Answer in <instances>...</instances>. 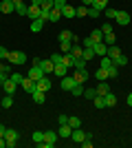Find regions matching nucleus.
<instances>
[{
    "label": "nucleus",
    "mask_w": 132,
    "mask_h": 148,
    "mask_svg": "<svg viewBox=\"0 0 132 148\" xmlns=\"http://www.w3.org/2000/svg\"><path fill=\"white\" fill-rule=\"evenodd\" d=\"M119 56H123L119 47H114V44H112V47H108V58H110V60H117Z\"/></svg>",
    "instance_id": "21"
},
{
    "label": "nucleus",
    "mask_w": 132,
    "mask_h": 148,
    "mask_svg": "<svg viewBox=\"0 0 132 148\" xmlns=\"http://www.w3.org/2000/svg\"><path fill=\"white\" fill-rule=\"evenodd\" d=\"M0 86H2V91H5V95H13V93H16V88H18L20 84H18V82H13L11 77H7V80L2 82Z\"/></svg>",
    "instance_id": "5"
},
{
    "label": "nucleus",
    "mask_w": 132,
    "mask_h": 148,
    "mask_svg": "<svg viewBox=\"0 0 132 148\" xmlns=\"http://www.w3.org/2000/svg\"><path fill=\"white\" fill-rule=\"evenodd\" d=\"M26 77H31V80H35V82H38V80H42V77H44V71L38 66V64H33V66H31V71L26 73Z\"/></svg>",
    "instance_id": "9"
},
{
    "label": "nucleus",
    "mask_w": 132,
    "mask_h": 148,
    "mask_svg": "<svg viewBox=\"0 0 132 148\" xmlns=\"http://www.w3.org/2000/svg\"><path fill=\"white\" fill-rule=\"evenodd\" d=\"M51 62H53V64H60V62H62V53H53V56H51Z\"/></svg>",
    "instance_id": "50"
},
{
    "label": "nucleus",
    "mask_w": 132,
    "mask_h": 148,
    "mask_svg": "<svg viewBox=\"0 0 132 148\" xmlns=\"http://www.w3.org/2000/svg\"><path fill=\"white\" fill-rule=\"evenodd\" d=\"M26 16L31 20H35V18H40V7H35V5H31V7H26Z\"/></svg>",
    "instance_id": "22"
},
{
    "label": "nucleus",
    "mask_w": 132,
    "mask_h": 148,
    "mask_svg": "<svg viewBox=\"0 0 132 148\" xmlns=\"http://www.w3.org/2000/svg\"><path fill=\"white\" fill-rule=\"evenodd\" d=\"M101 33H112V25H110V22H104V25H101Z\"/></svg>",
    "instance_id": "49"
},
{
    "label": "nucleus",
    "mask_w": 132,
    "mask_h": 148,
    "mask_svg": "<svg viewBox=\"0 0 132 148\" xmlns=\"http://www.w3.org/2000/svg\"><path fill=\"white\" fill-rule=\"evenodd\" d=\"M7 62L9 64H26V53H22V51H9L7 53Z\"/></svg>",
    "instance_id": "1"
},
{
    "label": "nucleus",
    "mask_w": 132,
    "mask_h": 148,
    "mask_svg": "<svg viewBox=\"0 0 132 148\" xmlns=\"http://www.w3.org/2000/svg\"><path fill=\"white\" fill-rule=\"evenodd\" d=\"M104 13H106L108 18H112V20H114V13H117V11H114V9H104Z\"/></svg>",
    "instance_id": "53"
},
{
    "label": "nucleus",
    "mask_w": 132,
    "mask_h": 148,
    "mask_svg": "<svg viewBox=\"0 0 132 148\" xmlns=\"http://www.w3.org/2000/svg\"><path fill=\"white\" fill-rule=\"evenodd\" d=\"M130 49H132V44H130Z\"/></svg>",
    "instance_id": "63"
},
{
    "label": "nucleus",
    "mask_w": 132,
    "mask_h": 148,
    "mask_svg": "<svg viewBox=\"0 0 132 148\" xmlns=\"http://www.w3.org/2000/svg\"><path fill=\"white\" fill-rule=\"evenodd\" d=\"M5 142H7V148H16V146H18V130L7 128V133H5Z\"/></svg>",
    "instance_id": "2"
},
{
    "label": "nucleus",
    "mask_w": 132,
    "mask_h": 148,
    "mask_svg": "<svg viewBox=\"0 0 132 148\" xmlns=\"http://www.w3.org/2000/svg\"><path fill=\"white\" fill-rule=\"evenodd\" d=\"M112 64H114V66H126V64H128V58L126 56H119L117 60H112Z\"/></svg>",
    "instance_id": "39"
},
{
    "label": "nucleus",
    "mask_w": 132,
    "mask_h": 148,
    "mask_svg": "<svg viewBox=\"0 0 132 148\" xmlns=\"http://www.w3.org/2000/svg\"><path fill=\"white\" fill-rule=\"evenodd\" d=\"M20 86H22L26 93H29V95H31V93H35V91H38V82H35V80H31V77H24Z\"/></svg>",
    "instance_id": "6"
},
{
    "label": "nucleus",
    "mask_w": 132,
    "mask_h": 148,
    "mask_svg": "<svg viewBox=\"0 0 132 148\" xmlns=\"http://www.w3.org/2000/svg\"><path fill=\"white\" fill-rule=\"evenodd\" d=\"M53 2H55V9H62L66 5V0H53Z\"/></svg>",
    "instance_id": "54"
},
{
    "label": "nucleus",
    "mask_w": 132,
    "mask_h": 148,
    "mask_svg": "<svg viewBox=\"0 0 132 148\" xmlns=\"http://www.w3.org/2000/svg\"><path fill=\"white\" fill-rule=\"evenodd\" d=\"M93 40H90V36H88V38H84V49H93Z\"/></svg>",
    "instance_id": "52"
},
{
    "label": "nucleus",
    "mask_w": 132,
    "mask_h": 148,
    "mask_svg": "<svg viewBox=\"0 0 132 148\" xmlns=\"http://www.w3.org/2000/svg\"><path fill=\"white\" fill-rule=\"evenodd\" d=\"M75 16H79V18H86V16H88V7H77V9H75Z\"/></svg>",
    "instance_id": "38"
},
{
    "label": "nucleus",
    "mask_w": 132,
    "mask_h": 148,
    "mask_svg": "<svg viewBox=\"0 0 132 148\" xmlns=\"http://www.w3.org/2000/svg\"><path fill=\"white\" fill-rule=\"evenodd\" d=\"M60 11H62V18H75V7L70 5H64Z\"/></svg>",
    "instance_id": "18"
},
{
    "label": "nucleus",
    "mask_w": 132,
    "mask_h": 148,
    "mask_svg": "<svg viewBox=\"0 0 132 148\" xmlns=\"http://www.w3.org/2000/svg\"><path fill=\"white\" fill-rule=\"evenodd\" d=\"M11 75V64H0V84Z\"/></svg>",
    "instance_id": "16"
},
{
    "label": "nucleus",
    "mask_w": 132,
    "mask_h": 148,
    "mask_svg": "<svg viewBox=\"0 0 132 148\" xmlns=\"http://www.w3.org/2000/svg\"><path fill=\"white\" fill-rule=\"evenodd\" d=\"M13 5H22V0H13Z\"/></svg>",
    "instance_id": "62"
},
{
    "label": "nucleus",
    "mask_w": 132,
    "mask_h": 148,
    "mask_svg": "<svg viewBox=\"0 0 132 148\" xmlns=\"http://www.w3.org/2000/svg\"><path fill=\"white\" fill-rule=\"evenodd\" d=\"M110 66H112V60H110L108 56H104L101 58V69H110Z\"/></svg>",
    "instance_id": "45"
},
{
    "label": "nucleus",
    "mask_w": 132,
    "mask_h": 148,
    "mask_svg": "<svg viewBox=\"0 0 132 148\" xmlns=\"http://www.w3.org/2000/svg\"><path fill=\"white\" fill-rule=\"evenodd\" d=\"M70 49H73V42H60V51L62 53H70Z\"/></svg>",
    "instance_id": "41"
},
{
    "label": "nucleus",
    "mask_w": 132,
    "mask_h": 148,
    "mask_svg": "<svg viewBox=\"0 0 132 148\" xmlns=\"http://www.w3.org/2000/svg\"><path fill=\"white\" fill-rule=\"evenodd\" d=\"M66 71H68V66H64L62 62H60V64H55V71H53V73H55L57 77H64V75H68Z\"/></svg>",
    "instance_id": "27"
},
{
    "label": "nucleus",
    "mask_w": 132,
    "mask_h": 148,
    "mask_svg": "<svg viewBox=\"0 0 132 148\" xmlns=\"http://www.w3.org/2000/svg\"><path fill=\"white\" fill-rule=\"evenodd\" d=\"M5 133H7V126H5V124H0V137H5Z\"/></svg>",
    "instance_id": "58"
},
{
    "label": "nucleus",
    "mask_w": 132,
    "mask_h": 148,
    "mask_svg": "<svg viewBox=\"0 0 132 148\" xmlns=\"http://www.w3.org/2000/svg\"><path fill=\"white\" fill-rule=\"evenodd\" d=\"M57 135L64 137V139H70V135H73V128H70L68 124H60V130H57Z\"/></svg>",
    "instance_id": "12"
},
{
    "label": "nucleus",
    "mask_w": 132,
    "mask_h": 148,
    "mask_svg": "<svg viewBox=\"0 0 132 148\" xmlns=\"http://www.w3.org/2000/svg\"><path fill=\"white\" fill-rule=\"evenodd\" d=\"M57 133L55 130H44V148H53L57 144Z\"/></svg>",
    "instance_id": "3"
},
{
    "label": "nucleus",
    "mask_w": 132,
    "mask_h": 148,
    "mask_svg": "<svg viewBox=\"0 0 132 148\" xmlns=\"http://www.w3.org/2000/svg\"><path fill=\"white\" fill-rule=\"evenodd\" d=\"M31 139L35 142L38 148H44V130H35V133L31 135Z\"/></svg>",
    "instance_id": "15"
},
{
    "label": "nucleus",
    "mask_w": 132,
    "mask_h": 148,
    "mask_svg": "<svg viewBox=\"0 0 132 148\" xmlns=\"http://www.w3.org/2000/svg\"><path fill=\"white\" fill-rule=\"evenodd\" d=\"M70 93H73L75 97H82V95H84V84H77V86L73 88V91H70Z\"/></svg>",
    "instance_id": "44"
},
{
    "label": "nucleus",
    "mask_w": 132,
    "mask_h": 148,
    "mask_svg": "<svg viewBox=\"0 0 132 148\" xmlns=\"http://www.w3.org/2000/svg\"><path fill=\"white\" fill-rule=\"evenodd\" d=\"M7 146V142H5V137H0V148H5Z\"/></svg>",
    "instance_id": "61"
},
{
    "label": "nucleus",
    "mask_w": 132,
    "mask_h": 148,
    "mask_svg": "<svg viewBox=\"0 0 132 148\" xmlns=\"http://www.w3.org/2000/svg\"><path fill=\"white\" fill-rule=\"evenodd\" d=\"M88 16H90V18H99L101 11H99V9H95V7H88Z\"/></svg>",
    "instance_id": "47"
},
{
    "label": "nucleus",
    "mask_w": 132,
    "mask_h": 148,
    "mask_svg": "<svg viewBox=\"0 0 132 148\" xmlns=\"http://www.w3.org/2000/svg\"><path fill=\"white\" fill-rule=\"evenodd\" d=\"M33 64H38V66L44 71V75H49V73L55 71V64L51 62V58H49V60H33Z\"/></svg>",
    "instance_id": "4"
},
{
    "label": "nucleus",
    "mask_w": 132,
    "mask_h": 148,
    "mask_svg": "<svg viewBox=\"0 0 132 148\" xmlns=\"http://www.w3.org/2000/svg\"><path fill=\"white\" fill-rule=\"evenodd\" d=\"M13 9H16L13 0H2V2H0V11H2V13H11Z\"/></svg>",
    "instance_id": "17"
},
{
    "label": "nucleus",
    "mask_w": 132,
    "mask_h": 148,
    "mask_svg": "<svg viewBox=\"0 0 132 148\" xmlns=\"http://www.w3.org/2000/svg\"><path fill=\"white\" fill-rule=\"evenodd\" d=\"M62 64H64V66H73V64H75V58H73V56H70V53H62Z\"/></svg>",
    "instance_id": "28"
},
{
    "label": "nucleus",
    "mask_w": 132,
    "mask_h": 148,
    "mask_svg": "<svg viewBox=\"0 0 132 148\" xmlns=\"http://www.w3.org/2000/svg\"><path fill=\"white\" fill-rule=\"evenodd\" d=\"M93 51H95V56L104 58V56H108V44L106 42H97V44H93Z\"/></svg>",
    "instance_id": "11"
},
{
    "label": "nucleus",
    "mask_w": 132,
    "mask_h": 148,
    "mask_svg": "<svg viewBox=\"0 0 132 148\" xmlns=\"http://www.w3.org/2000/svg\"><path fill=\"white\" fill-rule=\"evenodd\" d=\"M126 102H128V106H132V93H130V95L126 97Z\"/></svg>",
    "instance_id": "59"
},
{
    "label": "nucleus",
    "mask_w": 132,
    "mask_h": 148,
    "mask_svg": "<svg viewBox=\"0 0 132 148\" xmlns=\"http://www.w3.org/2000/svg\"><path fill=\"white\" fill-rule=\"evenodd\" d=\"M0 106H2V108H11L13 106V95H5L2 102H0Z\"/></svg>",
    "instance_id": "33"
},
{
    "label": "nucleus",
    "mask_w": 132,
    "mask_h": 148,
    "mask_svg": "<svg viewBox=\"0 0 132 148\" xmlns=\"http://www.w3.org/2000/svg\"><path fill=\"white\" fill-rule=\"evenodd\" d=\"M90 139V135H88V133H84L82 128H73V135H70V139H73V142H77V144H82L84 139Z\"/></svg>",
    "instance_id": "10"
},
{
    "label": "nucleus",
    "mask_w": 132,
    "mask_h": 148,
    "mask_svg": "<svg viewBox=\"0 0 132 148\" xmlns=\"http://www.w3.org/2000/svg\"><path fill=\"white\" fill-rule=\"evenodd\" d=\"M95 91H97V95H101V97H104V95H108V93H110V86H108L106 82H99Z\"/></svg>",
    "instance_id": "24"
},
{
    "label": "nucleus",
    "mask_w": 132,
    "mask_h": 148,
    "mask_svg": "<svg viewBox=\"0 0 132 148\" xmlns=\"http://www.w3.org/2000/svg\"><path fill=\"white\" fill-rule=\"evenodd\" d=\"M9 77H11L13 82H18V84H22V80H24V75H20V73H16V71H13V73L9 75Z\"/></svg>",
    "instance_id": "48"
},
{
    "label": "nucleus",
    "mask_w": 132,
    "mask_h": 148,
    "mask_svg": "<svg viewBox=\"0 0 132 148\" xmlns=\"http://www.w3.org/2000/svg\"><path fill=\"white\" fill-rule=\"evenodd\" d=\"M93 104H95V106H97V108H106V99L101 97V95H97V97H95V99H93Z\"/></svg>",
    "instance_id": "37"
},
{
    "label": "nucleus",
    "mask_w": 132,
    "mask_h": 148,
    "mask_svg": "<svg viewBox=\"0 0 132 148\" xmlns=\"http://www.w3.org/2000/svg\"><path fill=\"white\" fill-rule=\"evenodd\" d=\"M53 7H55V2H53V0H42V5H40V9H42V11H51Z\"/></svg>",
    "instance_id": "35"
},
{
    "label": "nucleus",
    "mask_w": 132,
    "mask_h": 148,
    "mask_svg": "<svg viewBox=\"0 0 132 148\" xmlns=\"http://www.w3.org/2000/svg\"><path fill=\"white\" fill-rule=\"evenodd\" d=\"M42 27H44V20H40V18L31 20V31H33V33H38V31H42Z\"/></svg>",
    "instance_id": "29"
},
{
    "label": "nucleus",
    "mask_w": 132,
    "mask_h": 148,
    "mask_svg": "<svg viewBox=\"0 0 132 148\" xmlns=\"http://www.w3.org/2000/svg\"><path fill=\"white\" fill-rule=\"evenodd\" d=\"M57 38H60V42H73V38H75V36H73V31L64 29V31H60V36H57Z\"/></svg>",
    "instance_id": "19"
},
{
    "label": "nucleus",
    "mask_w": 132,
    "mask_h": 148,
    "mask_svg": "<svg viewBox=\"0 0 132 148\" xmlns=\"http://www.w3.org/2000/svg\"><path fill=\"white\" fill-rule=\"evenodd\" d=\"M73 77H75L77 84H86V80H88V71H86V69H84V71H79V69H77L75 73H73Z\"/></svg>",
    "instance_id": "13"
},
{
    "label": "nucleus",
    "mask_w": 132,
    "mask_h": 148,
    "mask_svg": "<svg viewBox=\"0 0 132 148\" xmlns=\"http://www.w3.org/2000/svg\"><path fill=\"white\" fill-rule=\"evenodd\" d=\"M68 126L70 128H82V119L77 115H73V117H68Z\"/></svg>",
    "instance_id": "32"
},
{
    "label": "nucleus",
    "mask_w": 132,
    "mask_h": 148,
    "mask_svg": "<svg viewBox=\"0 0 132 148\" xmlns=\"http://www.w3.org/2000/svg\"><path fill=\"white\" fill-rule=\"evenodd\" d=\"M31 97H33L35 104H44V102H46V93L44 91H35V93H31Z\"/></svg>",
    "instance_id": "20"
},
{
    "label": "nucleus",
    "mask_w": 132,
    "mask_h": 148,
    "mask_svg": "<svg viewBox=\"0 0 132 148\" xmlns=\"http://www.w3.org/2000/svg\"><path fill=\"white\" fill-rule=\"evenodd\" d=\"M104 42H106L108 47H112V44L117 42V38H114V33H104Z\"/></svg>",
    "instance_id": "36"
},
{
    "label": "nucleus",
    "mask_w": 132,
    "mask_h": 148,
    "mask_svg": "<svg viewBox=\"0 0 132 148\" xmlns=\"http://www.w3.org/2000/svg\"><path fill=\"white\" fill-rule=\"evenodd\" d=\"M90 40H93L95 44H97V42H104V33H101V29H95L93 33H90Z\"/></svg>",
    "instance_id": "30"
},
{
    "label": "nucleus",
    "mask_w": 132,
    "mask_h": 148,
    "mask_svg": "<svg viewBox=\"0 0 132 148\" xmlns=\"http://www.w3.org/2000/svg\"><path fill=\"white\" fill-rule=\"evenodd\" d=\"M70 56L77 60V58H82V56H84V49H82V47H77V44H73V49H70Z\"/></svg>",
    "instance_id": "34"
},
{
    "label": "nucleus",
    "mask_w": 132,
    "mask_h": 148,
    "mask_svg": "<svg viewBox=\"0 0 132 148\" xmlns=\"http://www.w3.org/2000/svg\"><path fill=\"white\" fill-rule=\"evenodd\" d=\"M84 97L86 99H95L97 97V91H95V88H84Z\"/></svg>",
    "instance_id": "40"
},
{
    "label": "nucleus",
    "mask_w": 132,
    "mask_h": 148,
    "mask_svg": "<svg viewBox=\"0 0 132 148\" xmlns=\"http://www.w3.org/2000/svg\"><path fill=\"white\" fill-rule=\"evenodd\" d=\"M104 99H106V108H110V106H117V95H114L112 91L108 93V95H104Z\"/></svg>",
    "instance_id": "25"
},
{
    "label": "nucleus",
    "mask_w": 132,
    "mask_h": 148,
    "mask_svg": "<svg viewBox=\"0 0 132 148\" xmlns=\"http://www.w3.org/2000/svg\"><path fill=\"white\" fill-rule=\"evenodd\" d=\"M82 146H84V148H90V146H93V142H88V137H86V139L82 142Z\"/></svg>",
    "instance_id": "57"
},
{
    "label": "nucleus",
    "mask_w": 132,
    "mask_h": 148,
    "mask_svg": "<svg viewBox=\"0 0 132 148\" xmlns=\"http://www.w3.org/2000/svg\"><path fill=\"white\" fill-rule=\"evenodd\" d=\"M31 5H35V7H40V5H42V0H31Z\"/></svg>",
    "instance_id": "60"
},
{
    "label": "nucleus",
    "mask_w": 132,
    "mask_h": 148,
    "mask_svg": "<svg viewBox=\"0 0 132 148\" xmlns=\"http://www.w3.org/2000/svg\"><path fill=\"white\" fill-rule=\"evenodd\" d=\"M82 58H84L86 62L93 60V58H95V51H93V49H84V56H82Z\"/></svg>",
    "instance_id": "46"
},
{
    "label": "nucleus",
    "mask_w": 132,
    "mask_h": 148,
    "mask_svg": "<svg viewBox=\"0 0 132 148\" xmlns=\"http://www.w3.org/2000/svg\"><path fill=\"white\" fill-rule=\"evenodd\" d=\"M57 124H68V117H66V115H60V117H57Z\"/></svg>",
    "instance_id": "56"
},
{
    "label": "nucleus",
    "mask_w": 132,
    "mask_h": 148,
    "mask_svg": "<svg viewBox=\"0 0 132 148\" xmlns=\"http://www.w3.org/2000/svg\"><path fill=\"white\" fill-rule=\"evenodd\" d=\"M95 77H97V82H106L108 80V69H97V71H95Z\"/></svg>",
    "instance_id": "23"
},
{
    "label": "nucleus",
    "mask_w": 132,
    "mask_h": 148,
    "mask_svg": "<svg viewBox=\"0 0 132 148\" xmlns=\"http://www.w3.org/2000/svg\"><path fill=\"white\" fill-rule=\"evenodd\" d=\"M75 86H77V82H75L73 75H64V77H62V88H64V91H73Z\"/></svg>",
    "instance_id": "8"
},
{
    "label": "nucleus",
    "mask_w": 132,
    "mask_h": 148,
    "mask_svg": "<svg viewBox=\"0 0 132 148\" xmlns=\"http://www.w3.org/2000/svg\"><path fill=\"white\" fill-rule=\"evenodd\" d=\"M7 53H9V51H7L5 47H0V60H7Z\"/></svg>",
    "instance_id": "55"
},
{
    "label": "nucleus",
    "mask_w": 132,
    "mask_h": 148,
    "mask_svg": "<svg viewBox=\"0 0 132 148\" xmlns=\"http://www.w3.org/2000/svg\"><path fill=\"white\" fill-rule=\"evenodd\" d=\"M57 20H62V11L60 9H51V13H49V22H57Z\"/></svg>",
    "instance_id": "26"
},
{
    "label": "nucleus",
    "mask_w": 132,
    "mask_h": 148,
    "mask_svg": "<svg viewBox=\"0 0 132 148\" xmlns=\"http://www.w3.org/2000/svg\"><path fill=\"white\" fill-rule=\"evenodd\" d=\"M16 11H18L20 16H26V7H24V2H22V5H16Z\"/></svg>",
    "instance_id": "51"
},
{
    "label": "nucleus",
    "mask_w": 132,
    "mask_h": 148,
    "mask_svg": "<svg viewBox=\"0 0 132 148\" xmlns=\"http://www.w3.org/2000/svg\"><path fill=\"white\" fill-rule=\"evenodd\" d=\"M95 9H99V11H104V9H108V0H93V5Z\"/></svg>",
    "instance_id": "31"
},
{
    "label": "nucleus",
    "mask_w": 132,
    "mask_h": 148,
    "mask_svg": "<svg viewBox=\"0 0 132 148\" xmlns=\"http://www.w3.org/2000/svg\"><path fill=\"white\" fill-rule=\"evenodd\" d=\"M130 13H128V11H117V13H114V22H119V25L121 27H126V25H130Z\"/></svg>",
    "instance_id": "7"
},
{
    "label": "nucleus",
    "mask_w": 132,
    "mask_h": 148,
    "mask_svg": "<svg viewBox=\"0 0 132 148\" xmlns=\"http://www.w3.org/2000/svg\"><path fill=\"white\" fill-rule=\"evenodd\" d=\"M38 91H44V93L51 91V80H49V75H44L42 80H38Z\"/></svg>",
    "instance_id": "14"
},
{
    "label": "nucleus",
    "mask_w": 132,
    "mask_h": 148,
    "mask_svg": "<svg viewBox=\"0 0 132 148\" xmlns=\"http://www.w3.org/2000/svg\"><path fill=\"white\" fill-rule=\"evenodd\" d=\"M73 66H75V69H79V71H84V69H86V60H84V58H77Z\"/></svg>",
    "instance_id": "43"
},
{
    "label": "nucleus",
    "mask_w": 132,
    "mask_h": 148,
    "mask_svg": "<svg viewBox=\"0 0 132 148\" xmlns=\"http://www.w3.org/2000/svg\"><path fill=\"white\" fill-rule=\"evenodd\" d=\"M108 77H112V80H114V77H119V66H114V64H112V66L108 69Z\"/></svg>",
    "instance_id": "42"
}]
</instances>
